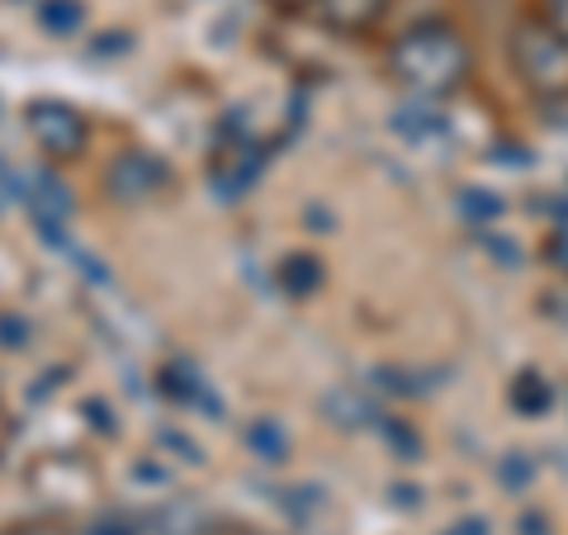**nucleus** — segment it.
I'll return each instance as SVG.
<instances>
[{"label":"nucleus","mask_w":568,"mask_h":535,"mask_svg":"<svg viewBox=\"0 0 568 535\" xmlns=\"http://www.w3.org/2000/svg\"><path fill=\"white\" fill-rule=\"evenodd\" d=\"M388 67H394V77L407 91H417L422 100H446L469 77V43L459 39L450 24L426 20V24H413L394 43Z\"/></svg>","instance_id":"1"},{"label":"nucleus","mask_w":568,"mask_h":535,"mask_svg":"<svg viewBox=\"0 0 568 535\" xmlns=\"http://www.w3.org/2000/svg\"><path fill=\"white\" fill-rule=\"evenodd\" d=\"M511 62L540 100H568V39L549 20H521L511 29Z\"/></svg>","instance_id":"2"},{"label":"nucleus","mask_w":568,"mask_h":535,"mask_svg":"<svg viewBox=\"0 0 568 535\" xmlns=\"http://www.w3.org/2000/svg\"><path fill=\"white\" fill-rule=\"evenodd\" d=\"M29 133L39 138V148L52 157H77L85 148V119L58 100L29 104Z\"/></svg>","instance_id":"3"},{"label":"nucleus","mask_w":568,"mask_h":535,"mask_svg":"<svg viewBox=\"0 0 568 535\" xmlns=\"http://www.w3.org/2000/svg\"><path fill=\"white\" fill-rule=\"evenodd\" d=\"M162 185H166V166L148 152H123L110 166V190L119 194V200H142V194H152Z\"/></svg>","instance_id":"4"},{"label":"nucleus","mask_w":568,"mask_h":535,"mask_svg":"<svg viewBox=\"0 0 568 535\" xmlns=\"http://www.w3.org/2000/svg\"><path fill=\"white\" fill-rule=\"evenodd\" d=\"M313 6L317 20L336 33H369L388 14V0H313Z\"/></svg>","instance_id":"5"},{"label":"nucleus","mask_w":568,"mask_h":535,"mask_svg":"<svg viewBox=\"0 0 568 535\" xmlns=\"http://www.w3.org/2000/svg\"><path fill=\"white\" fill-rule=\"evenodd\" d=\"M323 413L342 426V432H355V426H379V407L369 403L361 388H332V394L323 398Z\"/></svg>","instance_id":"6"},{"label":"nucleus","mask_w":568,"mask_h":535,"mask_svg":"<svg viewBox=\"0 0 568 535\" xmlns=\"http://www.w3.org/2000/svg\"><path fill=\"white\" fill-rule=\"evenodd\" d=\"M511 407H517L521 417H545L549 407H555V384L545 380V374H536V370H526V374H517L511 380Z\"/></svg>","instance_id":"7"},{"label":"nucleus","mask_w":568,"mask_h":535,"mask_svg":"<svg viewBox=\"0 0 568 535\" xmlns=\"http://www.w3.org/2000/svg\"><path fill=\"white\" fill-rule=\"evenodd\" d=\"M280 290L294 294V299L317 294V290H323V261L308 256V252L284 256V261H280Z\"/></svg>","instance_id":"8"},{"label":"nucleus","mask_w":568,"mask_h":535,"mask_svg":"<svg viewBox=\"0 0 568 535\" xmlns=\"http://www.w3.org/2000/svg\"><path fill=\"white\" fill-rule=\"evenodd\" d=\"M242 441H246V451H252L256 460H265V465H280V460L290 455V436H284V426L271 422V417H256L242 432Z\"/></svg>","instance_id":"9"},{"label":"nucleus","mask_w":568,"mask_h":535,"mask_svg":"<svg viewBox=\"0 0 568 535\" xmlns=\"http://www.w3.org/2000/svg\"><path fill=\"white\" fill-rule=\"evenodd\" d=\"M394 133H403L407 142H426V138L446 133V119L436 114V104H403L394 114Z\"/></svg>","instance_id":"10"},{"label":"nucleus","mask_w":568,"mask_h":535,"mask_svg":"<svg viewBox=\"0 0 568 535\" xmlns=\"http://www.w3.org/2000/svg\"><path fill=\"white\" fill-rule=\"evenodd\" d=\"M138 535H200V512L194 507H162L156 516H142Z\"/></svg>","instance_id":"11"},{"label":"nucleus","mask_w":568,"mask_h":535,"mask_svg":"<svg viewBox=\"0 0 568 535\" xmlns=\"http://www.w3.org/2000/svg\"><path fill=\"white\" fill-rule=\"evenodd\" d=\"M507 204L497 200L493 190H478V185H469V190H459V213L474 223V228H484V223H493L497 213H503Z\"/></svg>","instance_id":"12"},{"label":"nucleus","mask_w":568,"mask_h":535,"mask_svg":"<svg viewBox=\"0 0 568 535\" xmlns=\"http://www.w3.org/2000/svg\"><path fill=\"white\" fill-rule=\"evenodd\" d=\"M379 432H384L388 451H394L398 460H407V465H413V460H422V436H417L403 417H379Z\"/></svg>","instance_id":"13"},{"label":"nucleus","mask_w":568,"mask_h":535,"mask_svg":"<svg viewBox=\"0 0 568 535\" xmlns=\"http://www.w3.org/2000/svg\"><path fill=\"white\" fill-rule=\"evenodd\" d=\"M530 478H536V465H530V455H521V451L503 455V465H497V484H503L507 493H526Z\"/></svg>","instance_id":"14"},{"label":"nucleus","mask_w":568,"mask_h":535,"mask_svg":"<svg viewBox=\"0 0 568 535\" xmlns=\"http://www.w3.org/2000/svg\"><path fill=\"white\" fill-rule=\"evenodd\" d=\"M43 24L52 33H71L81 24V6H77V0H48V6H43Z\"/></svg>","instance_id":"15"},{"label":"nucleus","mask_w":568,"mask_h":535,"mask_svg":"<svg viewBox=\"0 0 568 535\" xmlns=\"http://www.w3.org/2000/svg\"><path fill=\"white\" fill-rule=\"evenodd\" d=\"M81 535H138V522H129V516H100Z\"/></svg>","instance_id":"16"},{"label":"nucleus","mask_w":568,"mask_h":535,"mask_svg":"<svg viewBox=\"0 0 568 535\" xmlns=\"http://www.w3.org/2000/svg\"><path fill=\"white\" fill-rule=\"evenodd\" d=\"M446 535H488V522L484 516H465V522H455Z\"/></svg>","instance_id":"17"},{"label":"nucleus","mask_w":568,"mask_h":535,"mask_svg":"<svg viewBox=\"0 0 568 535\" xmlns=\"http://www.w3.org/2000/svg\"><path fill=\"white\" fill-rule=\"evenodd\" d=\"M549 24H555L568 39V0H549Z\"/></svg>","instance_id":"18"},{"label":"nucleus","mask_w":568,"mask_h":535,"mask_svg":"<svg viewBox=\"0 0 568 535\" xmlns=\"http://www.w3.org/2000/svg\"><path fill=\"white\" fill-rule=\"evenodd\" d=\"M388 493H394V503H403L407 512H413V507H422V497H417V488H413V484H394Z\"/></svg>","instance_id":"19"},{"label":"nucleus","mask_w":568,"mask_h":535,"mask_svg":"<svg viewBox=\"0 0 568 535\" xmlns=\"http://www.w3.org/2000/svg\"><path fill=\"white\" fill-rule=\"evenodd\" d=\"M521 535H545V516L540 512H526L521 516Z\"/></svg>","instance_id":"20"}]
</instances>
